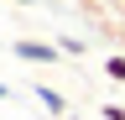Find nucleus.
I'll return each instance as SVG.
<instances>
[{
	"instance_id": "nucleus-4",
	"label": "nucleus",
	"mask_w": 125,
	"mask_h": 120,
	"mask_svg": "<svg viewBox=\"0 0 125 120\" xmlns=\"http://www.w3.org/2000/svg\"><path fill=\"white\" fill-rule=\"evenodd\" d=\"M99 120H125V104H99Z\"/></svg>"
},
{
	"instance_id": "nucleus-3",
	"label": "nucleus",
	"mask_w": 125,
	"mask_h": 120,
	"mask_svg": "<svg viewBox=\"0 0 125 120\" xmlns=\"http://www.w3.org/2000/svg\"><path fill=\"white\" fill-rule=\"evenodd\" d=\"M104 78H115V84H125V52H115V57H104Z\"/></svg>"
},
{
	"instance_id": "nucleus-6",
	"label": "nucleus",
	"mask_w": 125,
	"mask_h": 120,
	"mask_svg": "<svg viewBox=\"0 0 125 120\" xmlns=\"http://www.w3.org/2000/svg\"><path fill=\"white\" fill-rule=\"evenodd\" d=\"M16 5H37V0H16Z\"/></svg>"
},
{
	"instance_id": "nucleus-5",
	"label": "nucleus",
	"mask_w": 125,
	"mask_h": 120,
	"mask_svg": "<svg viewBox=\"0 0 125 120\" xmlns=\"http://www.w3.org/2000/svg\"><path fill=\"white\" fill-rule=\"evenodd\" d=\"M0 99H10V84H0Z\"/></svg>"
},
{
	"instance_id": "nucleus-1",
	"label": "nucleus",
	"mask_w": 125,
	"mask_h": 120,
	"mask_svg": "<svg viewBox=\"0 0 125 120\" xmlns=\"http://www.w3.org/2000/svg\"><path fill=\"white\" fill-rule=\"evenodd\" d=\"M10 47H16V57H26V63H57V57H68V52H62L57 47V42H10Z\"/></svg>"
},
{
	"instance_id": "nucleus-2",
	"label": "nucleus",
	"mask_w": 125,
	"mask_h": 120,
	"mask_svg": "<svg viewBox=\"0 0 125 120\" xmlns=\"http://www.w3.org/2000/svg\"><path fill=\"white\" fill-rule=\"evenodd\" d=\"M37 104H42L47 115H68V99H62L57 89H47V84H37Z\"/></svg>"
}]
</instances>
